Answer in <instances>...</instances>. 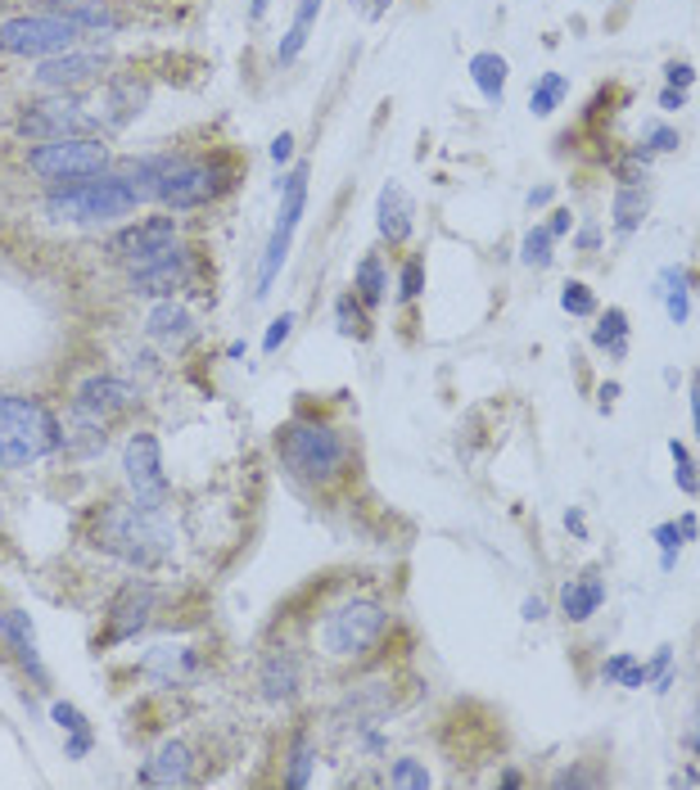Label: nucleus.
Masks as SVG:
<instances>
[{"label": "nucleus", "mask_w": 700, "mask_h": 790, "mask_svg": "<svg viewBox=\"0 0 700 790\" xmlns=\"http://www.w3.org/2000/svg\"><path fill=\"white\" fill-rule=\"evenodd\" d=\"M267 14V0H253V19H263Z\"/></svg>", "instance_id": "e2e57ef3"}, {"label": "nucleus", "mask_w": 700, "mask_h": 790, "mask_svg": "<svg viewBox=\"0 0 700 790\" xmlns=\"http://www.w3.org/2000/svg\"><path fill=\"white\" fill-rule=\"evenodd\" d=\"M638 145H646L651 154H674V149H678L682 140H678V127H669L665 118H646V123H642V140H638Z\"/></svg>", "instance_id": "c9c22d12"}, {"label": "nucleus", "mask_w": 700, "mask_h": 790, "mask_svg": "<svg viewBox=\"0 0 700 790\" xmlns=\"http://www.w3.org/2000/svg\"><path fill=\"white\" fill-rule=\"evenodd\" d=\"M64 447V425L42 398L0 393V470H23Z\"/></svg>", "instance_id": "7ed1b4c3"}, {"label": "nucleus", "mask_w": 700, "mask_h": 790, "mask_svg": "<svg viewBox=\"0 0 700 790\" xmlns=\"http://www.w3.org/2000/svg\"><path fill=\"white\" fill-rule=\"evenodd\" d=\"M506 59L497 55V50H479L474 59H470V82L479 87V95H484V104H493V108H502V100H506Z\"/></svg>", "instance_id": "b1692460"}, {"label": "nucleus", "mask_w": 700, "mask_h": 790, "mask_svg": "<svg viewBox=\"0 0 700 790\" xmlns=\"http://www.w3.org/2000/svg\"><path fill=\"white\" fill-rule=\"evenodd\" d=\"M289 330H294V317H289V312H280V317L272 321L267 339H263V353H267V357H272V353H276V348L285 344V339H289Z\"/></svg>", "instance_id": "79ce46f5"}, {"label": "nucleus", "mask_w": 700, "mask_h": 790, "mask_svg": "<svg viewBox=\"0 0 700 790\" xmlns=\"http://www.w3.org/2000/svg\"><path fill=\"white\" fill-rule=\"evenodd\" d=\"M276 457L280 466L303 479V483H335L348 470V438L340 425L317 421V416H294L276 430Z\"/></svg>", "instance_id": "f257e3e1"}, {"label": "nucleus", "mask_w": 700, "mask_h": 790, "mask_svg": "<svg viewBox=\"0 0 700 790\" xmlns=\"http://www.w3.org/2000/svg\"><path fill=\"white\" fill-rule=\"evenodd\" d=\"M100 547L123 556L136 570H154L172 556V524L154 506H108L100 519Z\"/></svg>", "instance_id": "20e7f679"}, {"label": "nucleus", "mask_w": 700, "mask_h": 790, "mask_svg": "<svg viewBox=\"0 0 700 790\" xmlns=\"http://www.w3.org/2000/svg\"><path fill=\"white\" fill-rule=\"evenodd\" d=\"M36 5H46V10H68V5H78V0H36Z\"/></svg>", "instance_id": "680f3d73"}, {"label": "nucleus", "mask_w": 700, "mask_h": 790, "mask_svg": "<svg viewBox=\"0 0 700 790\" xmlns=\"http://www.w3.org/2000/svg\"><path fill=\"white\" fill-rule=\"evenodd\" d=\"M154 615V587L145 579H127L114 596V606H108V628L100 637V646H118V642H131V637L150 623Z\"/></svg>", "instance_id": "4468645a"}, {"label": "nucleus", "mask_w": 700, "mask_h": 790, "mask_svg": "<svg viewBox=\"0 0 700 790\" xmlns=\"http://www.w3.org/2000/svg\"><path fill=\"white\" fill-rule=\"evenodd\" d=\"M145 191L131 172H100L87 181H64L46 191V217L55 221H118L136 213Z\"/></svg>", "instance_id": "f03ea898"}, {"label": "nucleus", "mask_w": 700, "mask_h": 790, "mask_svg": "<svg viewBox=\"0 0 700 790\" xmlns=\"http://www.w3.org/2000/svg\"><path fill=\"white\" fill-rule=\"evenodd\" d=\"M357 5H362V14H366V19H380V14L393 5V0H357Z\"/></svg>", "instance_id": "6e6d98bb"}, {"label": "nucleus", "mask_w": 700, "mask_h": 790, "mask_svg": "<svg viewBox=\"0 0 700 790\" xmlns=\"http://www.w3.org/2000/svg\"><path fill=\"white\" fill-rule=\"evenodd\" d=\"M551 195H556V191H551V185H538V191H529V208H542V204H551Z\"/></svg>", "instance_id": "4d7b16f0"}, {"label": "nucleus", "mask_w": 700, "mask_h": 790, "mask_svg": "<svg viewBox=\"0 0 700 790\" xmlns=\"http://www.w3.org/2000/svg\"><path fill=\"white\" fill-rule=\"evenodd\" d=\"M145 330H150V339H159L163 348H186L195 339V317L181 304H172V298H159V308L150 312Z\"/></svg>", "instance_id": "5701e85b"}, {"label": "nucleus", "mask_w": 700, "mask_h": 790, "mask_svg": "<svg viewBox=\"0 0 700 790\" xmlns=\"http://www.w3.org/2000/svg\"><path fill=\"white\" fill-rule=\"evenodd\" d=\"M615 398H619V385H615V380H610V385H601V407H606V411L615 407Z\"/></svg>", "instance_id": "052dcab7"}, {"label": "nucleus", "mask_w": 700, "mask_h": 790, "mask_svg": "<svg viewBox=\"0 0 700 790\" xmlns=\"http://www.w3.org/2000/svg\"><path fill=\"white\" fill-rule=\"evenodd\" d=\"M59 14H68L82 32H118L123 27V14L108 5V0H78V5H68Z\"/></svg>", "instance_id": "c85d7f7f"}, {"label": "nucleus", "mask_w": 700, "mask_h": 790, "mask_svg": "<svg viewBox=\"0 0 700 790\" xmlns=\"http://www.w3.org/2000/svg\"><path fill=\"white\" fill-rule=\"evenodd\" d=\"M691 82H696V68H691L687 59H674V64L665 68V87H678V91H691Z\"/></svg>", "instance_id": "37998d69"}, {"label": "nucleus", "mask_w": 700, "mask_h": 790, "mask_svg": "<svg viewBox=\"0 0 700 790\" xmlns=\"http://www.w3.org/2000/svg\"><path fill=\"white\" fill-rule=\"evenodd\" d=\"M593 344L606 348L615 362L629 357V312H623V308H606L597 317V325H593Z\"/></svg>", "instance_id": "bb28decb"}, {"label": "nucleus", "mask_w": 700, "mask_h": 790, "mask_svg": "<svg viewBox=\"0 0 700 790\" xmlns=\"http://www.w3.org/2000/svg\"><path fill=\"white\" fill-rule=\"evenodd\" d=\"M389 786H398V790H425L429 786V768L421 759H398L389 768Z\"/></svg>", "instance_id": "ea45409f"}, {"label": "nucleus", "mask_w": 700, "mask_h": 790, "mask_svg": "<svg viewBox=\"0 0 700 790\" xmlns=\"http://www.w3.org/2000/svg\"><path fill=\"white\" fill-rule=\"evenodd\" d=\"M50 719H55L68 736H95L91 723H87V713H82L78 705H68V700H55V705H50Z\"/></svg>", "instance_id": "a19ab883"}, {"label": "nucleus", "mask_w": 700, "mask_h": 790, "mask_svg": "<svg viewBox=\"0 0 700 790\" xmlns=\"http://www.w3.org/2000/svg\"><path fill=\"white\" fill-rule=\"evenodd\" d=\"M191 280H195V257H191V249H181V244L163 249L150 262H140V267H131V276H127L136 298H172V294L186 289Z\"/></svg>", "instance_id": "f8f14e48"}, {"label": "nucleus", "mask_w": 700, "mask_h": 790, "mask_svg": "<svg viewBox=\"0 0 700 790\" xmlns=\"http://www.w3.org/2000/svg\"><path fill=\"white\" fill-rule=\"evenodd\" d=\"M353 294H357L362 308H380V304H385V294H389V267L380 262V253H366V257L357 262Z\"/></svg>", "instance_id": "393cba45"}, {"label": "nucleus", "mask_w": 700, "mask_h": 790, "mask_svg": "<svg viewBox=\"0 0 700 790\" xmlns=\"http://www.w3.org/2000/svg\"><path fill=\"white\" fill-rule=\"evenodd\" d=\"M145 104H150V82L131 78V72H118V78H108V87H104L100 123L104 127H127L131 118L145 113Z\"/></svg>", "instance_id": "a211bd4d"}, {"label": "nucleus", "mask_w": 700, "mask_h": 790, "mask_svg": "<svg viewBox=\"0 0 700 790\" xmlns=\"http://www.w3.org/2000/svg\"><path fill=\"white\" fill-rule=\"evenodd\" d=\"M312 764H317V749L308 736H294V749H289V772H285V786L303 790L312 786Z\"/></svg>", "instance_id": "2f4dec72"}, {"label": "nucleus", "mask_w": 700, "mask_h": 790, "mask_svg": "<svg viewBox=\"0 0 700 790\" xmlns=\"http://www.w3.org/2000/svg\"><path fill=\"white\" fill-rule=\"evenodd\" d=\"M561 308H565L570 317H597V294L587 289L583 280H565V285H561Z\"/></svg>", "instance_id": "e433bc0d"}, {"label": "nucleus", "mask_w": 700, "mask_h": 790, "mask_svg": "<svg viewBox=\"0 0 700 790\" xmlns=\"http://www.w3.org/2000/svg\"><path fill=\"white\" fill-rule=\"evenodd\" d=\"M308 208V163H299L285 181H280V217H276V231L263 249V272H257V294H267L276 272L285 267V257H289V240H294V226H299Z\"/></svg>", "instance_id": "9d476101"}, {"label": "nucleus", "mask_w": 700, "mask_h": 790, "mask_svg": "<svg viewBox=\"0 0 700 790\" xmlns=\"http://www.w3.org/2000/svg\"><path fill=\"white\" fill-rule=\"evenodd\" d=\"M289 154H294V136L280 131V136L272 140V163H289Z\"/></svg>", "instance_id": "3c124183"}, {"label": "nucleus", "mask_w": 700, "mask_h": 790, "mask_svg": "<svg viewBox=\"0 0 700 790\" xmlns=\"http://www.w3.org/2000/svg\"><path fill=\"white\" fill-rule=\"evenodd\" d=\"M123 474H127V488H131L136 506H154V511L168 506V474H163V451H159L154 434L140 430V434L127 438V447H123Z\"/></svg>", "instance_id": "9b49d317"}, {"label": "nucleus", "mask_w": 700, "mask_h": 790, "mask_svg": "<svg viewBox=\"0 0 700 790\" xmlns=\"http://www.w3.org/2000/svg\"><path fill=\"white\" fill-rule=\"evenodd\" d=\"M385 628H389V610L380 600H366V596L344 600V606H335L321 619V651L330 660H357L380 642Z\"/></svg>", "instance_id": "0eeeda50"}, {"label": "nucleus", "mask_w": 700, "mask_h": 790, "mask_svg": "<svg viewBox=\"0 0 700 790\" xmlns=\"http://www.w3.org/2000/svg\"><path fill=\"white\" fill-rule=\"evenodd\" d=\"M176 244V217H145L136 226H123V231L108 240V253H114L123 267H140V262H150L159 257L163 249Z\"/></svg>", "instance_id": "ddd939ff"}, {"label": "nucleus", "mask_w": 700, "mask_h": 790, "mask_svg": "<svg viewBox=\"0 0 700 790\" xmlns=\"http://www.w3.org/2000/svg\"><path fill=\"white\" fill-rule=\"evenodd\" d=\"M36 87L46 91H72V87H87V82H100L104 78V55L95 50H64V55H50L36 64Z\"/></svg>", "instance_id": "dca6fc26"}, {"label": "nucleus", "mask_w": 700, "mask_h": 790, "mask_svg": "<svg viewBox=\"0 0 700 790\" xmlns=\"http://www.w3.org/2000/svg\"><path fill=\"white\" fill-rule=\"evenodd\" d=\"M601 606H606V579L597 570H587L561 587V615L570 623H587Z\"/></svg>", "instance_id": "412c9836"}, {"label": "nucleus", "mask_w": 700, "mask_h": 790, "mask_svg": "<svg viewBox=\"0 0 700 790\" xmlns=\"http://www.w3.org/2000/svg\"><path fill=\"white\" fill-rule=\"evenodd\" d=\"M236 185V163L227 154H208V159H176V168L163 176L159 199L172 213H191L204 204H217Z\"/></svg>", "instance_id": "423d86ee"}, {"label": "nucleus", "mask_w": 700, "mask_h": 790, "mask_svg": "<svg viewBox=\"0 0 700 790\" xmlns=\"http://www.w3.org/2000/svg\"><path fill=\"white\" fill-rule=\"evenodd\" d=\"M570 95V78L565 72H542L533 95H529V108H533V118H547V113H556Z\"/></svg>", "instance_id": "7c9ffc66"}, {"label": "nucleus", "mask_w": 700, "mask_h": 790, "mask_svg": "<svg viewBox=\"0 0 700 790\" xmlns=\"http://www.w3.org/2000/svg\"><path fill=\"white\" fill-rule=\"evenodd\" d=\"M691 425H696V438H700V370L691 375Z\"/></svg>", "instance_id": "5fc2aeb1"}, {"label": "nucleus", "mask_w": 700, "mask_h": 790, "mask_svg": "<svg viewBox=\"0 0 700 790\" xmlns=\"http://www.w3.org/2000/svg\"><path fill=\"white\" fill-rule=\"evenodd\" d=\"M0 642H5L19 660V668H27V677L36 687H50V673L42 664V651H36V632H32V619L23 610H5L0 615Z\"/></svg>", "instance_id": "6ab92c4d"}, {"label": "nucleus", "mask_w": 700, "mask_h": 790, "mask_svg": "<svg viewBox=\"0 0 700 790\" xmlns=\"http://www.w3.org/2000/svg\"><path fill=\"white\" fill-rule=\"evenodd\" d=\"M335 321H340V330L353 334V339H366V334H371V321H366V312H362V304H357V294H340V298H335Z\"/></svg>", "instance_id": "f704fd0d"}, {"label": "nucleus", "mask_w": 700, "mask_h": 790, "mask_svg": "<svg viewBox=\"0 0 700 790\" xmlns=\"http://www.w3.org/2000/svg\"><path fill=\"white\" fill-rule=\"evenodd\" d=\"M82 27L68 14L50 10V14H19L0 23V55H19V59H50L64 50H78Z\"/></svg>", "instance_id": "6e6552de"}, {"label": "nucleus", "mask_w": 700, "mask_h": 790, "mask_svg": "<svg viewBox=\"0 0 700 790\" xmlns=\"http://www.w3.org/2000/svg\"><path fill=\"white\" fill-rule=\"evenodd\" d=\"M14 131L27 136V140H72V136H104V123L91 118L82 100H72V95L59 91L50 100L27 104L14 118Z\"/></svg>", "instance_id": "1a4fd4ad"}, {"label": "nucleus", "mask_w": 700, "mask_h": 790, "mask_svg": "<svg viewBox=\"0 0 700 790\" xmlns=\"http://www.w3.org/2000/svg\"><path fill=\"white\" fill-rule=\"evenodd\" d=\"M299 660H294L289 651H272L263 660V673H257V687H263V696L272 705H289L294 696H299Z\"/></svg>", "instance_id": "4be33fe9"}, {"label": "nucleus", "mask_w": 700, "mask_h": 790, "mask_svg": "<svg viewBox=\"0 0 700 790\" xmlns=\"http://www.w3.org/2000/svg\"><path fill=\"white\" fill-rule=\"evenodd\" d=\"M574 249L597 253V249H601V226H597V221H583V226H578V236H574Z\"/></svg>", "instance_id": "c03bdc74"}, {"label": "nucleus", "mask_w": 700, "mask_h": 790, "mask_svg": "<svg viewBox=\"0 0 700 790\" xmlns=\"http://www.w3.org/2000/svg\"><path fill=\"white\" fill-rule=\"evenodd\" d=\"M114 154H108L104 136H72V140H42L23 154V168L46 181V185H64V181H87L108 172Z\"/></svg>", "instance_id": "39448f33"}, {"label": "nucleus", "mask_w": 700, "mask_h": 790, "mask_svg": "<svg viewBox=\"0 0 700 790\" xmlns=\"http://www.w3.org/2000/svg\"><path fill=\"white\" fill-rule=\"evenodd\" d=\"M659 108H665V113H678V108H687V91H678V87H665V91H659Z\"/></svg>", "instance_id": "8fccbe9b"}, {"label": "nucleus", "mask_w": 700, "mask_h": 790, "mask_svg": "<svg viewBox=\"0 0 700 790\" xmlns=\"http://www.w3.org/2000/svg\"><path fill=\"white\" fill-rule=\"evenodd\" d=\"M565 529H570L578 542L587 538V519H583V511H578V506H570V511H565Z\"/></svg>", "instance_id": "603ef678"}, {"label": "nucleus", "mask_w": 700, "mask_h": 790, "mask_svg": "<svg viewBox=\"0 0 700 790\" xmlns=\"http://www.w3.org/2000/svg\"><path fill=\"white\" fill-rule=\"evenodd\" d=\"M696 749H700V728H696Z\"/></svg>", "instance_id": "0e129e2a"}, {"label": "nucleus", "mask_w": 700, "mask_h": 790, "mask_svg": "<svg viewBox=\"0 0 700 790\" xmlns=\"http://www.w3.org/2000/svg\"><path fill=\"white\" fill-rule=\"evenodd\" d=\"M376 226H380V240H389V244H408L412 231H416V204H412V195L402 191L398 181H385V185H380Z\"/></svg>", "instance_id": "f3484780"}, {"label": "nucleus", "mask_w": 700, "mask_h": 790, "mask_svg": "<svg viewBox=\"0 0 700 790\" xmlns=\"http://www.w3.org/2000/svg\"><path fill=\"white\" fill-rule=\"evenodd\" d=\"M551 249H556V236H551L547 226H533V231L520 240V257H525V267H533V272L551 267V257H556Z\"/></svg>", "instance_id": "473e14b6"}, {"label": "nucleus", "mask_w": 700, "mask_h": 790, "mask_svg": "<svg viewBox=\"0 0 700 790\" xmlns=\"http://www.w3.org/2000/svg\"><path fill=\"white\" fill-rule=\"evenodd\" d=\"M669 457H674V483L682 488L687 497H700V466L691 461V451H687V443H678V438H669Z\"/></svg>", "instance_id": "72a5a7b5"}, {"label": "nucleus", "mask_w": 700, "mask_h": 790, "mask_svg": "<svg viewBox=\"0 0 700 790\" xmlns=\"http://www.w3.org/2000/svg\"><path fill=\"white\" fill-rule=\"evenodd\" d=\"M72 407H78L82 421L104 425V421H114V416L136 407V389L127 380H118V375H91V380L78 389V398H72Z\"/></svg>", "instance_id": "2eb2a0df"}, {"label": "nucleus", "mask_w": 700, "mask_h": 790, "mask_svg": "<svg viewBox=\"0 0 700 790\" xmlns=\"http://www.w3.org/2000/svg\"><path fill=\"white\" fill-rule=\"evenodd\" d=\"M317 14H321V0H299V14H294V23H289V32H285V42H280V50H276L280 64H289L294 55L308 46V36H312V27H317Z\"/></svg>", "instance_id": "c756f323"}, {"label": "nucleus", "mask_w": 700, "mask_h": 790, "mask_svg": "<svg viewBox=\"0 0 700 790\" xmlns=\"http://www.w3.org/2000/svg\"><path fill=\"white\" fill-rule=\"evenodd\" d=\"M425 294V257L412 253L408 262H402V272H398V298L402 304H412V298Z\"/></svg>", "instance_id": "4c0bfd02"}, {"label": "nucleus", "mask_w": 700, "mask_h": 790, "mask_svg": "<svg viewBox=\"0 0 700 790\" xmlns=\"http://www.w3.org/2000/svg\"><path fill=\"white\" fill-rule=\"evenodd\" d=\"M659 298H665V312L674 325H687L691 317V272L687 267H665L659 272Z\"/></svg>", "instance_id": "a878e982"}, {"label": "nucleus", "mask_w": 700, "mask_h": 790, "mask_svg": "<svg viewBox=\"0 0 700 790\" xmlns=\"http://www.w3.org/2000/svg\"><path fill=\"white\" fill-rule=\"evenodd\" d=\"M497 786H510V790H515V786H525V777L515 772V768H502V772H497Z\"/></svg>", "instance_id": "13d9d810"}, {"label": "nucleus", "mask_w": 700, "mask_h": 790, "mask_svg": "<svg viewBox=\"0 0 700 790\" xmlns=\"http://www.w3.org/2000/svg\"><path fill=\"white\" fill-rule=\"evenodd\" d=\"M551 786H556V790H565V786H570V790H574V786H597V777H587L583 768H565V772L551 777Z\"/></svg>", "instance_id": "de8ad7c7"}, {"label": "nucleus", "mask_w": 700, "mask_h": 790, "mask_svg": "<svg viewBox=\"0 0 700 790\" xmlns=\"http://www.w3.org/2000/svg\"><path fill=\"white\" fill-rule=\"evenodd\" d=\"M610 217H615L619 236H633L638 226L646 221V191H642V185H619L615 204H610Z\"/></svg>", "instance_id": "cd10ccee"}, {"label": "nucleus", "mask_w": 700, "mask_h": 790, "mask_svg": "<svg viewBox=\"0 0 700 790\" xmlns=\"http://www.w3.org/2000/svg\"><path fill=\"white\" fill-rule=\"evenodd\" d=\"M646 683H651V668H646V664H638V660H633L629 668H623V677H619V687H623V691H642Z\"/></svg>", "instance_id": "a18cd8bd"}, {"label": "nucleus", "mask_w": 700, "mask_h": 790, "mask_svg": "<svg viewBox=\"0 0 700 790\" xmlns=\"http://www.w3.org/2000/svg\"><path fill=\"white\" fill-rule=\"evenodd\" d=\"M678 529H682V542H691L700 524H696V515H682V519H678Z\"/></svg>", "instance_id": "bf43d9fd"}, {"label": "nucleus", "mask_w": 700, "mask_h": 790, "mask_svg": "<svg viewBox=\"0 0 700 790\" xmlns=\"http://www.w3.org/2000/svg\"><path fill=\"white\" fill-rule=\"evenodd\" d=\"M633 660H638L633 651H619V655H610V660L601 664V677H606V683H619V677H623V668H629Z\"/></svg>", "instance_id": "49530a36"}, {"label": "nucleus", "mask_w": 700, "mask_h": 790, "mask_svg": "<svg viewBox=\"0 0 700 790\" xmlns=\"http://www.w3.org/2000/svg\"><path fill=\"white\" fill-rule=\"evenodd\" d=\"M191 764H195L191 745H186V741H168L154 759H145V764H140L136 777H140L145 786H186V781L195 777Z\"/></svg>", "instance_id": "aec40b11"}, {"label": "nucleus", "mask_w": 700, "mask_h": 790, "mask_svg": "<svg viewBox=\"0 0 700 790\" xmlns=\"http://www.w3.org/2000/svg\"><path fill=\"white\" fill-rule=\"evenodd\" d=\"M655 547H659V570L674 574V570H678V551H682V529H678L674 519L655 529Z\"/></svg>", "instance_id": "58836bf2"}, {"label": "nucleus", "mask_w": 700, "mask_h": 790, "mask_svg": "<svg viewBox=\"0 0 700 790\" xmlns=\"http://www.w3.org/2000/svg\"><path fill=\"white\" fill-rule=\"evenodd\" d=\"M520 619H529V623H538V619H547V600L542 596H529L525 606H520Z\"/></svg>", "instance_id": "864d4df0"}, {"label": "nucleus", "mask_w": 700, "mask_h": 790, "mask_svg": "<svg viewBox=\"0 0 700 790\" xmlns=\"http://www.w3.org/2000/svg\"><path fill=\"white\" fill-rule=\"evenodd\" d=\"M570 226H574V213H570V208H556V213H551V221H547V231L556 236V240H565Z\"/></svg>", "instance_id": "09e8293b"}]
</instances>
